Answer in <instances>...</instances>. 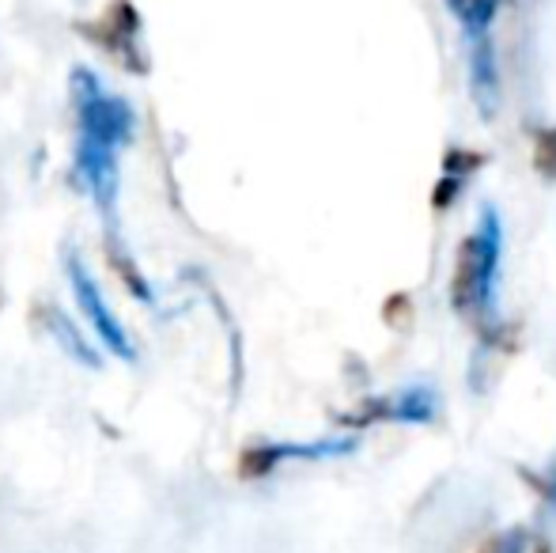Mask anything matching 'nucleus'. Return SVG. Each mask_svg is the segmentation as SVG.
Listing matches in <instances>:
<instances>
[{
  "mask_svg": "<svg viewBox=\"0 0 556 553\" xmlns=\"http://www.w3.org/2000/svg\"><path fill=\"white\" fill-rule=\"evenodd\" d=\"M73 106H76V126L80 140H96V144L122 148L137 134V114L125 99L103 91L96 73L76 68L73 73Z\"/></svg>",
  "mask_w": 556,
  "mask_h": 553,
  "instance_id": "1",
  "label": "nucleus"
},
{
  "mask_svg": "<svg viewBox=\"0 0 556 553\" xmlns=\"http://www.w3.org/2000/svg\"><path fill=\"white\" fill-rule=\"evenodd\" d=\"M496 266H500V228H496V216L484 213V228L477 231L473 239H466L458 254L454 303H458L462 311H477L489 303Z\"/></svg>",
  "mask_w": 556,
  "mask_h": 553,
  "instance_id": "2",
  "label": "nucleus"
},
{
  "mask_svg": "<svg viewBox=\"0 0 556 553\" xmlns=\"http://www.w3.org/2000/svg\"><path fill=\"white\" fill-rule=\"evenodd\" d=\"M65 274H68V285H73V296H76V303H80L84 318H88V323L96 326L99 341H103V345L111 349L114 356H122V361H132V356H137V349L129 345V334L122 330V323H117V315L111 311V303H106L103 288H99L96 277H91L88 269H84V262L76 259V251H68Z\"/></svg>",
  "mask_w": 556,
  "mask_h": 553,
  "instance_id": "3",
  "label": "nucleus"
},
{
  "mask_svg": "<svg viewBox=\"0 0 556 553\" xmlns=\"http://www.w3.org/2000/svg\"><path fill=\"white\" fill-rule=\"evenodd\" d=\"M84 27V23H80ZM84 35H91L114 61H122L132 73H148V58L144 46H140V15L129 0H114L111 12L96 23V30L84 27Z\"/></svg>",
  "mask_w": 556,
  "mask_h": 553,
  "instance_id": "4",
  "label": "nucleus"
},
{
  "mask_svg": "<svg viewBox=\"0 0 556 553\" xmlns=\"http://www.w3.org/2000/svg\"><path fill=\"white\" fill-rule=\"evenodd\" d=\"M469 88H473V99H477V106H481V114L492 118L496 99H500V68H496L492 35L469 38Z\"/></svg>",
  "mask_w": 556,
  "mask_h": 553,
  "instance_id": "5",
  "label": "nucleus"
},
{
  "mask_svg": "<svg viewBox=\"0 0 556 553\" xmlns=\"http://www.w3.org/2000/svg\"><path fill=\"white\" fill-rule=\"evenodd\" d=\"M42 326L53 334V341H58L61 349H65L68 356H73L80 368H103V356H99V349L88 345V338H84L80 330L73 326V318L65 315L61 307H53V303H46L42 307Z\"/></svg>",
  "mask_w": 556,
  "mask_h": 553,
  "instance_id": "6",
  "label": "nucleus"
},
{
  "mask_svg": "<svg viewBox=\"0 0 556 553\" xmlns=\"http://www.w3.org/2000/svg\"><path fill=\"white\" fill-rule=\"evenodd\" d=\"M446 8H451L454 20L462 23L466 38H477V35H489L492 30V23H496L504 0H446Z\"/></svg>",
  "mask_w": 556,
  "mask_h": 553,
  "instance_id": "7",
  "label": "nucleus"
},
{
  "mask_svg": "<svg viewBox=\"0 0 556 553\" xmlns=\"http://www.w3.org/2000/svg\"><path fill=\"white\" fill-rule=\"evenodd\" d=\"M106 251H111V262H114V269L117 274L125 277V285L132 288V296L137 300H144V303H152L155 296H152V288H148V280H144V274H140L137 266H132V259H129V251H125L122 243L114 239V231H111V243H106Z\"/></svg>",
  "mask_w": 556,
  "mask_h": 553,
  "instance_id": "8",
  "label": "nucleus"
},
{
  "mask_svg": "<svg viewBox=\"0 0 556 553\" xmlns=\"http://www.w3.org/2000/svg\"><path fill=\"white\" fill-rule=\"evenodd\" d=\"M534 163L542 167V175L556 178V129H542V134H538Z\"/></svg>",
  "mask_w": 556,
  "mask_h": 553,
  "instance_id": "9",
  "label": "nucleus"
}]
</instances>
